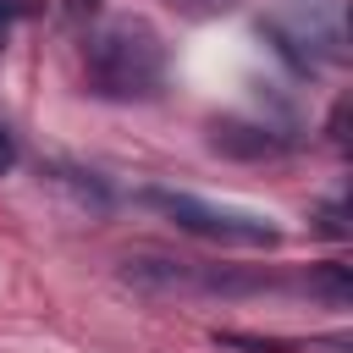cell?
<instances>
[{
  "instance_id": "obj_1",
  "label": "cell",
  "mask_w": 353,
  "mask_h": 353,
  "mask_svg": "<svg viewBox=\"0 0 353 353\" xmlns=\"http://www.w3.org/2000/svg\"><path fill=\"white\" fill-rule=\"evenodd\" d=\"M88 88L105 99H149L165 83V44L143 17H110L88 33Z\"/></svg>"
},
{
  "instance_id": "obj_2",
  "label": "cell",
  "mask_w": 353,
  "mask_h": 353,
  "mask_svg": "<svg viewBox=\"0 0 353 353\" xmlns=\"http://www.w3.org/2000/svg\"><path fill=\"white\" fill-rule=\"evenodd\" d=\"M259 33L303 77L314 66L347 61V11H342V0H287L281 11H270L259 22Z\"/></svg>"
},
{
  "instance_id": "obj_3",
  "label": "cell",
  "mask_w": 353,
  "mask_h": 353,
  "mask_svg": "<svg viewBox=\"0 0 353 353\" xmlns=\"http://www.w3.org/2000/svg\"><path fill=\"white\" fill-rule=\"evenodd\" d=\"M121 281L154 298H248L276 287L259 270H232V265H204V259H171V254H132L121 259Z\"/></svg>"
},
{
  "instance_id": "obj_4",
  "label": "cell",
  "mask_w": 353,
  "mask_h": 353,
  "mask_svg": "<svg viewBox=\"0 0 353 353\" xmlns=\"http://www.w3.org/2000/svg\"><path fill=\"white\" fill-rule=\"evenodd\" d=\"M138 199L149 210H160L165 221H176L182 232L210 237V243H232V248H276L281 243V226L270 215H254V210L210 204V199H193V193H171V188H143Z\"/></svg>"
},
{
  "instance_id": "obj_5",
  "label": "cell",
  "mask_w": 353,
  "mask_h": 353,
  "mask_svg": "<svg viewBox=\"0 0 353 353\" xmlns=\"http://www.w3.org/2000/svg\"><path fill=\"white\" fill-rule=\"evenodd\" d=\"M210 143H215L221 154H237V160H259V154L287 149V138H276L270 127H237V121H215Z\"/></svg>"
},
{
  "instance_id": "obj_6",
  "label": "cell",
  "mask_w": 353,
  "mask_h": 353,
  "mask_svg": "<svg viewBox=\"0 0 353 353\" xmlns=\"http://www.w3.org/2000/svg\"><path fill=\"white\" fill-rule=\"evenodd\" d=\"M55 182H66V188L77 193V204H88V210H110V188H105L94 171H66V165H55Z\"/></svg>"
},
{
  "instance_id": "obj_7",
  "label": "cell",
  "mask_w": 353,
  "mask_h": 353,
  "mask_svg": "<svg viewBox=\"0 0 353 353\" xmlns=\"http://www.w3.org/2000/svg\"><path fill=\"white\" fill-rule=\"evenodd\" d=\"M309 292H325L331 303H347V298H353V276H347V265H342V259L320 265V270L309 276Z\"/></svg>"
},
{
  "instance_id": "obj_8",
  "label": "cell",
  "mask_w": 353,
  "mask_h": 353,
  "mask_svg": "<svg viewBox=\"0 0 353 353\" xmlns=\"http://www.w3.org/2000/svg\"><path fill=\"white\" fill-rule=\"evenodd\" d=\"M11 165H17V138H11L6 127H0V176H6Z\"/></svg>"
},
{
  "instance_id": "obj_9",
  "label": "cell",
  "mask_w": 353,
  "mask_h": 353,
  "mask_svg": "<svg viewBox=\"0 0 353 353\" xmlns=\"http://www.w3.org/2000/svg\"><path fill=\"white\" fill-rule=\"evenodd\" d=\"M193 11H226V6H237V0H188Z\"/></svg>"
},
{
  "instance_id": "obj_10",
  "label": "cell",
  "mask_w": 353,
  "mask_h": 353,
  "mask_svg": "<svg viewBox=\"0 0 353 353\" xmlns=\"http://www.w3.org/2000/svg\"><path fill=\"white\" fill-rule=\"evenodd\" d=\"M6 28H11V0H0V44H6Z\"/></svg>"
}]
</instances>
